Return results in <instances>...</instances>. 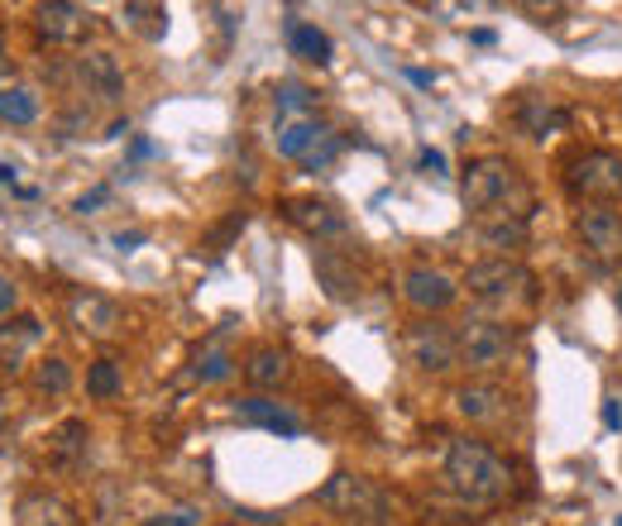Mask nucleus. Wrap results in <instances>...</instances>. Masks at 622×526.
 <instances>
[{"label": "nucleus", "mask_w": 622, "mask_h": 526, "mask_svg": "<svg viewBox=\"0 0 622 526\" xmlns=\"http://www.w3.org/2000/svg\"><path fill=\"white\" fill-rule=\"evenodd\" d=\"M508 406H512V392L494 378H474V383H460V388H455V412L474 426L508 422Z\"/></svg>", "instance_id": "obj_8"}, {"label": "nucleus", "mask_w": 622, "mask_h": 526, "mask_svg": "<svg viewBox=\"0 0 622 526\" xmlns=\"http://www.w3.org/2000/svg\"><path fill=\"white\" fill-rule=\"evenodd\" d=\"M34 383H39L43 392H67V388H72V368L53 354V359H43V364H39V374H34Z\"/></svg>", "instance_id": "obj_29"}, {"label": "nucleus", "mask_w": 622, "mask_h": 526, "mask_svg": "<svg viewBox=\"0 0 622 526\" xmlns=\"http://www.w3.org/2000/svg\"><path fill=\"white\" fill-rule=\"evenodd\" d=\"M460 364L474 368V374H488V368H502L518 350V330L502 316H470L460 321Z\"/></svg>", "instance_id": "obj_5"}, {"label": "nucleus", "mask_w": 622, "mask_h": 526, "mask_svg": "<svg viewBox=\"0 0 622 526\" xmlns=\"http://www.w3.org/2000/svg\"><path fill=\"white\" fill-rule=\"evenodd\" d=\"M283 215H287V221H293L302 235L316 239V245L350 235V221H345V215L335 211L331 201H321V197H287V201H283Z\"/></svg>", "instance_id": "obj_9"}, {"label": "nucleus", "mask_w": 622, "mask_h": 526, "mask_svg": "<svg viewBox=\"0 0 622 526\" xmlns=\"http://www.w3.org/2000/svg\"><path fill=\"white\" fill-rule=\"evenodd\" d=\"M287 43H293V53L297 58H307V63H316V67H326L331 63V39L316 29V24H302V20H287Z\"/></svg>", "instance_id": "obj_22"}, {"label": "nucleus", "mask_w": 622, "mask_h": 526, "mask_svg": "<svg viewBox=\"0 0 622 526\" xmlns=\"http://www.w3.org/2000/svg\"><path fill=\"white\" fill-rule=\"evenodd\" d=\"M221 526H245V522H221Z\"/></svg>", "instance_id": "obj_44"}, {"label": "nucleus", "mask_w": 622, "mask_h": 526, "mask_svg": "<svg viewBox=\"0 0 622 526\" xmlns=\"http://www.w3.org/2000/svg\"><path fill=\"white\" fill-rule=\"evenodd\" d=\"M422 167H426V173H446V153H440V149H422Z\"/></svg>", "instance_id": "obj_36"}, {"label": "nucleus", "mask_w": 622, "mask_h": 526, "mask_svg": "<svg viewBox=\"0 0 622 526\" xmlns=\"http://www.w3.org/2000/svg\"><path fill=\"white\" fill-rule=\"evenodd\" d=\"M15 517L20 526H82L77 508H72L67 498L48 493V488H34V493H24L15 502Z\"/></svg>", "instance_id": "obj_14"}, {"label": "nucleus", "mask_w": 622, "mask_h": 526, "mask_svg": "<svg viewBox=\"0 0 622 526\" xmlns=\"http://www.w3.org/2000/svg\"><path fill=\"white\" fill-rule=\"evenodd\" d=\"M105 201H111V187H91V191H87V197H82V201H77V211H82V215H87V211H96V206H105Z\"/></svg>", "instance_id": "obj_35"}, {"label": "nucleus", "mask_w": 622, "mask_h": 526, "mask_svg": "<svg viewBox=\"0 0 622 526\" xmlns=\"http://www.w3.org/2000/svg\"><path fill=\"white\" fill-rule=\"evenodd\" d=\"M91 29V15L82 5H67V0H53V5H39V34L53 43L82 39Z\"/></svg>", "instance_id": "obj_18"}, {"label": "nucleus", "mask_w": 622, "mask_h": 526, "mask_svg": "<svg viewBox=\"0 0 622 526\" xmlns=\"http://www.w3.org/2000/svg\"><path fill=\"white\" fill-rule=\"evenodd\" d=\"M446 488L455 498L464 502V508H494V502L508 498L512 488V469L508 460H502L498 450H488L484 440H450L446 450Z\"/></svg>", "instance_id": "obj_2"}, {"label": "nucleus", "mask_w": 622, "mask_h": 526, "mask_svg": "<svg viewBox=\"0 0 622 526\" xmlns=\"http://www.w3.org/2000/svg\"><path fill=\"white\" fill-rule=\"evenodd\" d=\"M5 63H10V43H5V34H0V72H5Z\"/></svg>", "instance_id": "obj_42"}, {"label": "nucleus", "mask_w": 622, "mask_h": 526, "mask_svg": "<svg viewBox=\"0 0 622 526\" xmlns=\"http://www.w3.org/2000/svg\"><path fill=\"white\" fill-rule=\"evenodd\" d=\"M235 412L245 416V422H254L263 430H273V436H302L307 422L297 412H287L283 402H273V398H263V392H249V398H239L235 402Z\"/></svg>", "instance_id": "obj_16"}, {"label": "nucleus", "mask_w": 622, "mask_h": 526, "mask_svg": "<svg viewBox=\"0 0 622 526\" xmlns=\"http://www.w3.org/2000/svg\"><path fill=\"white\" fill-rule=\"evenodd\" d=\"M231 368H235V354L225 350V330H215L211 340H201L197 359H191V374L201 383H221V378H231Z\"/></svg>", "instance_id": "obj_21"}, {"label": "nucleus", "mask_w": 622, "mask_h": 526, "mask_svg": "<svg viewBox=\"0 0 622 526\" xmlns=\"http://www.w3.org/2000/svg\"><path fill=\"white\" fill-rule=\"evenodd\" d=\"M570 187L589 201H618L622 197V153L613 149H589L570 163Z\"/></svg>", "instance_id": "obj_7"}, {"label": "nucleus", "mask_w": 622, "mask_h": 526, "mask_svg": "<svg viewBox=\"0 0 622 526\" xmlns=\"http://www.w3.org/2000/svg\"><path fill=\"white\" fill-rule=\"evenodd\" d=\"M144 526H201V512H197V508H173V512H159V517H149Z\"/></svg>", "instance_id": "obj_33"}, {"label": "nucleus", "mask_w": 622, "mask_h": 526, "mask_svg": "<svg viewBox=\"0 0 622 526\" xmlns=\"http://www.w3.org/2000/svg\"><path fill=\"white\" fill-rule=\"evenodd\" d=\"M5 426H10V392L0 388V430H5Z\"/></svg>", "instance_id": "obj_40"}, {"label": "nucleus", "mask_w": 622, "mask_h": 526, "mask_svg": "<svg viewBox=\"0 0 622 526\" xmlns=\"http://www.w3.org/2000/svg\"><path fill=\"white\" fill-rule=\"evenodd\" d=\"M512 120H518V129L526 139H550L565 129L570 111L556 101V96H542V91H526L518 96V105H512Z\"/></svg>", "instance_id": "obj_12"}, {"label": "nucleus", "mask_w": 622, "mask_h": 526, "mask_svg": "<svg viewBox=\"0 0 622 526\" xmlns=\"http://www.w3.org/2000/svg\"><path fill=\"white\" fill-rule=\"evenodd\" d=\"M245 221H249V215H245V211H235L225 225H215V230L207 235V249H211V254H225V245H231V239H235L239 230H245Z\"/></svg>", "instance_id": "obj_31"}, {"label": "nucleus", "mask_w": 622, "mask_h": 526, "mask_svg": "<svg viewBox=\"0 0 622 526\" xmlns=\"http://www.w3.org/2000/svg\"><path fill=\"white\" fill-rule=\"evenodd\" d=\"M407 82H412V87H436V77H431L426 67H412V72H407Z\"/></svg>", "instance_id": "obj_38"}, {"label": "nucleus", "mask_w": 622, "mask_h": 526, "mask_svg": "<svg viewBox=\"0 0 622 526\" xmlns=\"http://www.w3.org/2000/svg\"><path fill=\"white\" fill-rule=\"evenodd\" d=\"M478 235H484L488 249H518L526 239V221H512V215H494V221H478Z\"/></svg>", "instance_id": "obj_25"}, {"label": "nucleus", "mask_w": 622, "mask_h": 526, "mask_svg": "<svg viewBox=\"0 0 622 526\" xmlns=\"http://www.w3.org/2000/svg\"><path fill=\"white\" fill-rule=\"evenodd\" d=\"M129 153H135V159H149L153 143H149V139H135V149H129Z\"/></svg>", "instance_id": "obj_41"}, {"label": "nucleus", "mask_w": 622, "mask_h": 526, "mask_svg": "<svg viewBox=\"0 0 622 526\" xmlns=\"http://www.w3.org/2000/svg\"><path fill=\"white\" fill-rule=\"evenodd\" d=\"M82 440H87V422H63L53 430V454L58 460H72L82 450Z\"/></svg>", "instance_id": "obj_30"}, {"label": "nucleus", "mask_w": 622, "mask_h": 526, "mask_svg": "<svg viewBox=\"0 0 622 526\" xmlns=\"http://www.w3.org/2000/svg\"><path fill=\"white\" fill-rule=\"evenodd\" d=\"M580 239L598 259H622V215L608 211V206L580 211Z\"/></svg>", "instance_id": "obj_13"}, {"label": "nucleus", "mask_w": 622, "mask_h": 526, "mask_svg": "<svg viewBox=\"0 0 622 526\" xmlns=\"http://www.w3.org/2000/svg\"><path fill=\"white\" fill-rule=\"evenodd\" d=\"M120 388H125V378H120V364H115V359H96V364L87 368V392H91V398H115V392Z\"/></svg>", "instance_id": "obj_27"}, {"label": "nucleus", "mask_w": 622, "mask_h": 526, "mask_svg": "<svg viewBox=\"0 0 622 526\" xmlns=\"http://www.w3.org/2000/svg\"><path fill=\"white\" fill-rule=\"evenodd\" d=\"M0 183H15V167L10 163H0Z\"/></svg>", "instance_id": "obj_43"}, {"label": "nucleus", "mask_w": 622, "mask_h": 526, "mask_svg": "<svg viewBox=\"0 0 622 526\" xmlns=\"http://www.w3.org/2000/svg\"><path fill=\"white\" fill-rule=\"evenodd\" d=\"M321 135H326V129H321L316 120H307V115H302V120H283V129H278V153H283V159H297V163H302L307 153L316 149Z\"/></svg>", "instance_id": "obj_23"}, {"label": "nucleus", "mask_w": 622, "mask_h": 526, "mask_svg": "<svg viewBox=\"0 0 622 526\" xmlns=\"http://www.w3.org/2000/svg\"><path fill=\"white\" fill-rule=\"evenodd\" d=\"M287 374H293V359H287V350H278V345H259V350H249V364H245V378L254 383V388H278V383H287Z\"/></svg>", "instance_id": "obj_19"}, {"label": "nucleus", "mask_w": 622, "mask_h": 526, "mask_svg": "<svg viewBox=\"0 0 622 526\" xmlns=\"http://www.w3.org/2000/svg\"><path fill=\"white\" fill-rule=\"evenodd\" d=\"M618 311H622V292H618Z\"/></svg>", "instance_id": "obj_45"}, {"label": "nucleus", "mask_w": 622, "mask_h": 526, "mask_svg": "<svg viewBox=\"0 0 622 526\" xmlns=\"http://www.w3.org/2000/svg\"><path fill=\"white\" fill-rule=\"evenodd\" d=\"M77 77L82 87L91 96H101V101H120V91H125V72L105 48H87V53L77 58Z\"/></svg>", "instance_id": "obj_15"}, {"label": "nucleus", "mask_w": 622, "mask_h": 526, "mask_svg": "<svg viewBox=\"0 0 622 526\" xmlns=\"http://www.w3.org/2000/svg\"><path fill=\"white\" fill-rule=\"evenodd\" d=\"M402 350L422 374H446V368L460 364V330L440 316H422L407 326Z\"/></svg>", "instance_id": "obj_6"}, {"label": "nucleus", "mask_w": 622, "mask_h": 526, "mask_svg": "<svg viewBox=\"0 0 622 526\" xmlns=\"http://www.w3.org/2000/svg\"><path fill=\"white\" fill-rule=\"evenodd\" d=\"M316 502L331 512V517H340L350 526H393V502L369 474L335 469L326 478V488L316 493Z\"/></svg>", "instance_id": "obj_4"}, {"label": "nucleus", "mask_w": 622, "mask_h": 526, "mask_svg": "<svg viewBox=\"0 0 622 526\" xmlns=\"http://www.w3.org/2000/svg\"><path fill=\"white\" fill-rule=\"evenodd\" d=\"M120 20L129 24V29L149 34V39H159L167 29V10L163 5H139V0H129V5H120Z\"/></svg>", "instance_id": "obj_26"}, {"label": "nucleus", "mask_w": 622, "mask_h": 526, "mask_svg": "<svg viewBox=\"0 0 622 526\" xmlns=\"http://www.w3.org/2000/svg\"><path fill=\"white\" fill-rule=\"evenodd\" d=\"M278 105L283 111H307V105H316V96H311V87H302V82H283Z\"/></svg>", "instance_id": "obj_32"}, {"label": "nucleus", "mask_w": 622, "mask_h": 526, "mask_svg": "<svg viewBox=\"0 0 622 526\" xmlns=\"http://www.w3.org/2000/svg\"><path fill=\"white\" fill-rule=\"evenodd\" d=\"M604 426L618 430L622 426V412H618V398H604Z\"/></svg>", "instance_id": "obj_37"}, {"label": "nucleus", "mask_w": 622, "mask_h": 526, "mask_svg": "<svg viewBox=\"0 0 622 526\" xmlns=\"http://www.w3.org/2000/svg\"><path fill=\"white\" fill-rule=\"evenodd\" d=\"M39 335H43V326L34 316H20V321H10V326H0V368H10V374H15L24 350H29V345H39Z\"/></svg>", "instance_id": "obj_20"}, {"label": "nucleus", "mask_w": 622, "mask_h": 526, "mask_svg": "<svg viewBox=\"0 0 622 526\" xmlns=\"http://www.w3.org/2000/svg\"><path fill=\"white\" fill-rule=\"evenodd\" d=\"M67 316H72V326L87 330V335H115L120 330V306L101 292H72Z\"/></svg>", "instance_id": "obj_17"}, {"label": "nucleus", "mask_w": 622, "mask_h": 526, "mask_svg": "<svg viewBox=\"0 0 622 526\" xmlns=\"http://www.w3.org/2000/svg\"><path fill=\"white\" fill-rule=\"evenodd\" d=\"M464 287H470V297L478 306L498 311V316H512V311H522V306L536 302V273L526 268V263L508 259V254L470 263Z\"/></svg>", "instance_id": "obj_3"}, {"label": "nucleus", "mask_w": 622, "mask_h": 526, "mask_svg": "<svg viewBox=\"0 0 622 526\" xmlns=\"http://www.w3.org/2000/svg\"><path fill=\"white\" fill-rule=\"evenodd\" d=\"M340 149H345V139H340V135H331V129H326V135L316 139V149H311L307 159H302V167H311V173H326V167H331L335 159H340Z\"/></svg>", "instance_id": "obj_28"}, {"label": "nucleus", "mask_w": 622, "mask_h": 526, "mask_svg": "<svg viewBox=\"0 0 622 526\" xmlns=\"http://www.w3.org/2000/svg\"><path fill=\"white\" fill-rule=\"evenodd\" d=\"M135 245H144L139 230H135V235H115V249H135Z\"/></svg>", "instance_id": "obj_39"}, {"label": "nucleus", "mask_w": 622, "mask_h": 526, "mask_svg": "<svg viewBox=\"0 0 622 526\" xmlns=\"http://www.w3.org/2000/svg\"><path fill=\"white\" fill-rule=\"evenodd\" d=\"M618 526H622V517H618Z\"/></svg>", "instance_id": "obj_46"}, {"label": "nucleus", "mask_w": 622, "mask_h": 526, "mask_svg": "<svg viewBox=\"0 0 622 526\" xmlns=\"http://www.w3.org/2000/svg\"><path fill=\"white\" fill-rule=\"evenodd\" d=\"M0 120L5 125H34L39 120V96L29 87H5L0 91Z\"/></svg>", "instance_id": "obj_24"}, {"label": "nucleus", "mask_w": 622, "mask_h": 526, "mask_svg": "<svg viewBox=\"0 0 622 526\" xmlns=\"http://www.w3.org/2000/svg\"><path fill=\"white\" fill-rule=\"evenodd\" d=\"M311 268H316V283L326 287L331 302H340V306L359 302V292H364V278H359L354 259L335 254V249H316V254H311Z\"/></svg>", "instance_id": "obj_11"}, {"label": "nucleus", "mask_w": 622, "mask_h": 526, "mask_svg": "<svg viewBox=\"0 0 622 526\" xmlns=\"http://www.w3.org/2000/svg\"><path fill=\"white\" fill-rule=\"evenodd\" d=\"M460 201L478 221L512 215V221H532V187L508 159H474L460 173Z\"/></svg>", "instance_id": "obj_1"}, {"label": "nucleus", "mask_w": 622, "mask_h": 526, "mask_svg": "<svg viewBox=\"0 0 622 526\" xmlns=\"http://www.w3.org/2000/svg\"><path fill=\"white\" fill-rule=\"evenodd\" d=\"M15 306H20V287H15L10 273H0V316H10Z\"/></svg>", "instance_id": "obj_34"}, {"label": "nucleus", "mask_w": 622, "mask_h": 526, "mask_svg": "<svg viewBox=\"0 0 622 526\" xmlns=\"http://www.w3.org/2000/svg\"><path fill=\"white\" fill-rule=\"evenodd\" d=\"M402 297H407V306H416L422 316H440V311L460 297V287H455L440 268H431V263H416V268H407V278H402Z\"/></svg>", "instance_id": "obj_10"}]
</instances>
